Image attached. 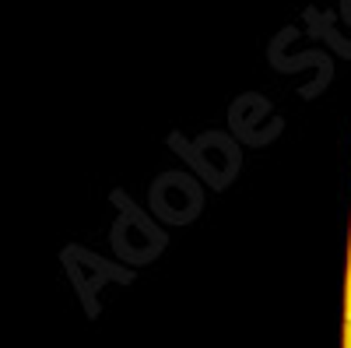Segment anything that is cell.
Wrapping results in <instances>:
<instances>
[{"instance_id":"1","label":"cell","mask_w":351,"mask_h":348,"mask_svg":"<svg viewBox=\"0 0 351 348\" xmlns=\"http://www.w3.org/2000/svg\"><path fill=\"white\" fill-rule=\"evenodd\" d=\"M348 348H351V341H348Z\"/></svg>"}]
</instances>
